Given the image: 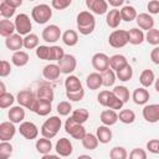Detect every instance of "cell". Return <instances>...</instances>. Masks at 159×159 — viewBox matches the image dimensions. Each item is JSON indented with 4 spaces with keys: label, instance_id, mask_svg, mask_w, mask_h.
Returning a JSON list of instances; mask_svg holds the SVG:
<instances>
[{
    "label": "cell",
    "instance_id": "obj_1",
    "mask_svg": "<svg viewBox=\"0 0 159 159\" xmlns=\"http://www.w3.org/2000/svg\"><path fill=\"white\" fill-rule=\"evenodd\" d=\"M77 29L81 35H91L96 27V19L91 11H81L76 19Z\"/></svg>",
    "mask_w": 159,
    "mask_h": 159
},
{
    "label": "cell",
    "instance_id": "obj_2",
    "mask_svg": "<svg viewBox=\"0 0 159 159\" xmlns=\"http://www.w3.org/2000/svg\"><path fill=\"white\" fill-rule=\"evenodd\" d=\"M97 101L101 106H103L108 109H113V111L122 109L124 106V103L113 93V91H108V89L101 91L97 96Z\"/></svg>",
    "mask_w": 159,
    "mask_h": 159
},
{
    "label": "cell",
    "instance_id": "obj_3",
    "mask_svg": "<svg viewBox=\"0 0 159 159\" xmlns=\"http://www.w3.org/2000/svg\"><path fill=\"white\" fill-rule=\"evenodd\" d=\"M61 125H62V120L60 119L58 116L50 117L41 125V134H42V137L43 138H47V139L55 138L57 135V133L60 132Z\"/></svg>",
    "mask_w": 159,
    "mask_h": 159
},
{
    "label": "cell",
    "instance_id": "obj_4",
    "mask_svg": "<svg viewBox=\"0 0 159 159\" xmlns=\"http://www.w3.org/2000/svg\"><path fill=\"white\" fill-rule=\"evenodd\" d=\"M31 17L39 25L46 24L52 17V10H51L50 5H47V4H39L32 7Z\"/></svg>",
    "mask_w": 159,
    "mask_h": 159
},
{
    "label": "cell",
    "instance_id": "obj_5",
    "mask_svg": "<svg viewBox=\"0 0 159 159\" xmlns=\"http://www.w3.org/2000/svg\"><path fill=\"white\" fill-rule=\"evenodd\" d=\"M65 130L67 134H70L73 139H77V140H82L84 138V135L87 134L86 133V129L83 127V124H80L77 122H75L71 117L66 119L65 122Z\"/></svg>",
    "mask_w": 159,
    "mask_h": 159
},
{
    "label": "cell",
    "instance_id": "obj_6",
    "mask_svg": "<svg viewBox=\"0 0 159 159\" xmlns=\"http://www.w3.org/2000/svg\"><path fill=\"white\" fill-rule=\"evenodd\" d=\"M15 27H16V34L21 35V36H26L29 34H31L32 30V24L30 20V16L26 14H19L15 17Z\"/></svg>",
    "mask_w": 159,
    "mask_h": 159
},
{
    "label": "cell",
    "instance_id": "obj_7",
    "mask_svg": "<svg viewBox=\"0 0 159 159\" xmlns=\"http://www.w3.org/2000/svg\"><path fill=\"white\" fill-rule=\"evenodd\" d=\"M108 42L114 48H122L128 42V30H114L108 37Z\"/></svg>",
    "mask_w": 159,
    "mask_h": 159
},
{
    "label": "cell",
    "instance_id": "obj_8",
    "mask_svg": "<svg viewBox=\"0 0 159 159\" xmlns=\"http://www.w3.org/2000/svg\"><path fill=\"white\" fill-rule=\"evenodd\" d=\"M36 93H34L31 89H22L16 94V101L19 106L26 108V109H32L35 102H36Z\"/></svg>",
    "mask_w": 159,
    "mask_h": 159
},
{
    "label": "cell",
    "instance_id": "obj_9",
    "mask_svg": "<svg viewBox=\"0 0 159 159\" xmlns=\"http://www.w3.org/2000/svg\"><path fill=\"white\" fill-rule=\"evenodd\" d=\"M42 40L45 42H48V43H55L60 40V37H62V32H61V29L57 26V25H47L43 30H42Z\"/></svg>",
    "mask_w": 159,
    "mask_h": 159
},
{
    "label": "cell",
    "instance_id": "obj_10",
    "mask_svg": "<svg viewBox=\"0 0 159 159\" xmlns=\"http://www.w3.org/2000/svg\"><path fill=\"white\" fill-rule=\"evenodd\" d=\"M60 70H61V73H65L67 76H70L77 67V60L73 55H70V53H66L63 56V58L61 61L57 62Z\"/></svg>",
    "mask_w": 159,
    "mask_h": 159
},
{
    "label": "cell",
    "instance_id": "obj_11",
    "mask_svg": "<svg viewBox=\"0 0 159 159\" xmlns=\"http://www.w3.org/2000/svg\"><path fill=\"white\" fill-rule=\"evenodd\" d=\"M19 132L20 134L27 139V140H32V139H36L37 135H39V128L35 123L32 122H29V120H24L20 127H19Z\"/></svg>",
    "mask_w": 159,
    "mask_h": 159
},
{
    "label": "cell",
    "instance_id": "obj_12",
    "mask_svg": "<svg viewBox=\"0 0 159 159\" xmlns=\"http://www.w3.org/2000/svg\"><path fill=\"white\" fill-rule=\"evenodd\" d=\"M92 66L98 72L102 73L109 68V57L103 52H97L92 56Z\"/></svg>",
    "mask_w": 159,
    "mask_h": 159
},
{
    "label": "cell",
    "instance_id": "obj_13",
    "mask_svg": "<svg viewBox=\"0 0 159 159\" xmlns=\"http://www.w3.org/2000/svg\"><path fill=\"white\" fill-rule=\"evenodd\" d=\"M143 118L148 123H157L159 122V103L145 104L142 111Z\"/></svg>",
    "mask_w": 159,
    "mask_h": 159
},
{
    "label": "cell",
    "instance_id": "obj_14",
    "mask_svg": "<svg viewBox=\"0 0 159 159\" xmlns=\"http://www.w3.org/2000/svg\"><path fill=\"white\" fill-rule=\"evenodd\" d=\"M56 153L60 157H70L73 152V145L68 138H60L55 145Z\"/></svg>",
    "mask_w": 159,
    "mask_h": 159
},
{
    "label": "cell",
    "instance_id": "obj_15",
    "mask_svg": "<svg viewBox=\"0 0 159 159\" xmlns=\"http://www.w3.org/2000/svg\"><path fill=\"white\" fill-rule=\"evenodd\" d=\"M86 6L96 15H103L108 12V2L106 0H86Z\"/></svg>",
    "mask_w": 159,
    "mask_h": 159
},
{
    "label": "cell",
    "instance_id": "obj_16",
    "mask_svg": "<svg viewBox=\"0 0 159 159\" xmlns=\"http://www.w3.org/2000/svg\"><path fill=\"white\" fill-rule=\"evenodd\" d=\"M16 134V128L12 122H2L0 124V140L1 142H9L11 140Z\"/></svg>",
    "mask_w": 159,
    "mask_h": 159
},
{
    "label": "cell",
    "instance_id": "obj_17",
    "mask_svg": "<svg viewBox=\"0 0 159 159\" xmlns=\"http://www.w3.org/2000/svg\"><path fill=\"white\" fill-rule=\"evenodd\" d=\"M135 21H137L138 29H140L142 31H143V30L149 31V30H152V29L154 27V19H153V16H152L150 14H148V12H142V14H139V15L137 16Z\"/></svg>",
    "mask_w": 159,
    "mask_h": 159
},
{
    "label": "cell",
    "instance_id": "obj_18",
    "mask_svg": "<svg viewBox=\"0 0 159 159\" xmlns=\"http://www.w3.org/2000/svg\"><path fill=\"white\" fill-rule=\"evenodd\" d=\"M5 46L14 52L21 51V48L24 47V37L19 34H14L12 36L5 39Z\"/></svg>",
    "mask_w": 159,
    "mask_h": 159
},
{
    "label": "cell",
    "instance_id": "obj_19",
    "mask_svg": "<svg viewBox=\"0 0 159 159\" xmlns=\"http://www.w3.org/2000/svg\"><path fill=\"white\" fill-rule=\"evenodd\" d=\"M61 75V70L57 63H48L42 68V76L47 81H56Z\"/></svg>",
    "mask_w": 159,
    "mask_h": 159
},
{
    "label": "cell",
    "instance_id": "obj_20",
    "mask_svg": "<svg viewBox=\"0 0 159 159\" xmlns=\"http://www.w3.org/2000/svg\"><path fill=\"white\" fill-rule=\"evenodd\" d=\"M149 98H150V94H149L148 89L144 88V87H138V88H135V89L133 91V93H132V99H133L134 103L138 104V106H144V104H147L148 101H149Z\"/></svg>",
    "mask_w": 159,
    "mask_h": 159
},
{
    "label": "cell",
    "instance_id": "obj_21",
    "mask_svg": "<svg viewBox=\"0 0 159 159\" xmlns=\"http://www.w3.org/2000/svg\"><path fill=\"white\" fill-rule=\"evenodd\" d=\"M7 117L14 124H21L25 119V109L21 106H14L9 109Z\"/></svg>",
    "mask_w": 159,
    "mask_h": 159
},
{
    "label": "cell",
    "instance_id": "obj_22",
    "mask_svg": "<svg viewBox=\"0 0 159 159\" xmlns=\"http://www.w3.org/2000/svg\"><path fill=\"white\" fill-rule=\"evenodd\" d=\"M99 119L103 125L111 127L118 122V113H117V111H113V109H103L101 112Z\"/></svg>",
    "mask_w": 159,
    "mask_h": 159
},
{
    "label": "cell",
    "instance_id": "obj_23",
    "mask_svg": "<svg viewBox=\"0 0 159 159\" xmlns=\"http://www.w3.org/2000/svg\"><path fill=\"white\" fill-rule=\"evenodd\" d=\"M52 111V106L50 102H46V101H41V99H36L31 112L36 113L37 116L40 117H45V116H48L50 112Z\"/></svg>",
    "mask_w": 159,
    "mask_h": 159
},
{
    "label": "cell",
    "instance_id": "obj_24",
    "mask_svg": "<svg viewBox=\"0 0 159 159\" xmlns=\"http://www.w3.org/2000/svg\"><path fill=\"white\" fill-rule=\"evenodd\" d=\"M127 65H129V63H128V60H127V57L123 56V55L117 53V55H113L112 57H109V67H111L114 72L120 71V70L124 68Z\"/></svg>",
    "mask_w": 159,
    "mask_h": 159
},
{
    "label": "cell",
    "instance_id": "obj_25",
    "mask_svg": "<svg viewBox=\"0 0 159 159\" xmlns=\"http://www.w3.org/2000/svg\"><path fill=\"white\" fill-rule=\"evenodd\" d=\"M16 31V27H15V24L9 20V19H2L0 20V35L5 39L12 36Z\"/></svg>",
    "mask_w": 159,
    "mask_h": 159
},
{
    "label": "cell",
    "instance_id": "obj_26",
    "mask_svg": "<svg viewBox=\"0 0 159 159\" xmlns=\"http://www.w3.org/2000/svg\"><path fill=\"white\" fill-rule=\"evenodd\" d=\"M143 41H145V35L140 29L133 27L128 30V42L130 45H140Z\"/></svg>",
    "mask_w": 159,
    "mask_h": 159
},
{
    "label": "cell",
    "instance_id": "obj_27",
    "mask_svg": "<svg viewBox=\"0 0 159 159\" xmlns=\"http://www.w3.org/2000/svg\"><path fill=\"white\" fill-rule=\"evenodd\" d=\"M86 86H87L89 89H92V91L99 89V88L103 86V81H102L101 73H98V72H92V73H89V75L87 76V78H86Z\"/></svg>",
    "mask_w": 159,
    "mask_h": 159
},
{
    "label": "cell",
    "instance_id": "obj_28",
    "mask_svg": "<svg viewBox=\"0 0 159 159\" xmlns=\"http://www.w3.org/2000/svg\"><path fill=\"white\" fill-rule=\"evenodd\" d=\"M120 21H122V17H120V11L118 9H112L107 12L106 22L111 29H117Z\"/></svg>",
    "mask_w": 159,
    "mask_h": 159
},
{
    "label": "cell",
    "instance_id": "obj_29",
    "mask_svg": "<svg viewBox=\"0 0 159 159\" xmlns=\"http://www.w3.org/2000/svg\"><path fill=\"white\" fill-rule=\"evenodd\" d=\"M65 88H66V92H76V91L83 89L81 81L75 75H70V76L66 77V80H65Z\"/></svg>",
    "mask_w": 159,
    "mask_h": 159
},
{
    "label": "cell",
    "instance_id": "obj_30",
    "mask_svg": "<svg viewBox=\"0 0 159 159\" xmlns=\"http://www.w3.org/2000/svg\"><path fill=\"white\" fill-rule=\"evenodd\" d=\"M36 98L37 99H41V101H46V102L52 103V101L55 98L53 89L50 86H40L37 88V91H36Z\"/></svg>",
    "mask_w": 159,
    "mask_h": 159
},
{
    "label": "cell",
    "instance_id": "obj_31",
    "mask_svg": "<svg viewBox=\"0 0 159 159\" xmlns=\"http://www.w3.org/2000/svg\"><path fill=\"white\" fill-rule=\"evenodd\" d=\"M96 137H97V139H98L99 143L108 144L112 140L113 134H112V130L109 129V127H107V125H99L97 128V130H96Z\"/></svg>",
    "mask_w": 159,
    "mask_h": 159
},
{
    "label": "cell",
    "instance_id": "obj_32",
    "mask_svg": "<svg viewBox=\"0 0 159 159\" xmlns=\"http://www.w3.org/2000/svg\"><path fill=\"white\" fill-rule=\"evenodd\" d=\"M30 57H29V53L26 51H17V52H14L12 56H11V63L16 67H24L27 65Z\"/></svg>",
    "mask_w": 159,
    "mask_h": 159
},
{
    "label": "cell",
    "instance_id": "obj_33",
    "mask_svg": "<svg viewBox=\"0 0 159 159\" xmlns=\"http://www.w3.org/2000/svg\"><path fill=\"white\" fill-rule=\"evenodd\" d=\"M139 82H140L142 87H144V88L150 87L155 82V75H154V72L152 70H149V68L143 70L142 73H140V76H139Z\"/></svg>",
    "mask_w": 159,
    "mask_h": 159
},
{
    "label": "cell",
    "instance_id": "obj_34",
    "mask_svg": "<svg viewBox=\"0 0 159 159\" xmlns=\"http://www.w3.org/2000/svg\"><path fill=\"white\" fill-rule=\"evenodd\" d=\"M119 11H120V17H122V20H123V21H127V22H130V21L135 20L137 16H138L135 7L132 6V5H123Z\"/></svg>",
    "mask_w": 159,
    "mask_h": 159
},
{
    "label": "cell",
    "instance_id": "obj_35",
    "mask_svg": "<svg viewBox=\"0 0 159 159\" xmlns=\"http://www.w3.org/2000/svg\"><path fill=\"white\" fill-rule=\"evenodd\" d=\"M35 147H36V150L40 154L46 155V154H50V152L52 149V142H51V139H47V138H43L42 137V138H40V139L36 140Z\"/></svg>",
    "mask_w": 159,
    "mask_h": 159
},
{
    "label": "cell",
    "instance_id": "obj_36",
    "mask_svg": "<svg viewBox=\"0 0 159 159\" xmlns=\"http://www.w3.org/2000/svg\"><path fill=\"white\" fill-rule=\"evenodd\" d=\"M62 41H63V43L66 45V46H70V47H72V46H76L77 45V42H78V34L75 31V30H66L63 34H62Z\"/></svg>",
    "mask_w": 159,
    "mask_h": 159
},
{
    "label": "cell",
    "instance_id": "obj_37",
    "mask_svg": "<svg viewBox=\"0 0 159 159\" xmlns=\"http://www.w3.org/2000/svg\"><path fill=\"white\" fill-rule=\"evenodd\" d=\"M81 142H82L83 148H84V149H88V150H94V149H97V147H98V144H99V142H98L96 134H92V133H87V134L84 135V138H83Z\"/></svg>",
    "mask_w": 159,
    "mask_h": 159
},
{
    "label": "cell",
    "instance_id": "obj_38",
    "mask_svg": "<svg viewBox=\"0 0 159 159\" xmlns=\"http://www.w3.org/2000/svg\"><path fill=\"white\" fill-rule=\"evenodd\" d=\"M71 118H72L75 122H77V123H80V124H83L84 122L88 120V118H89V112H88L86 108H78V109L72 111Z\"/></svg>",
    "mask_w": 159,
    "mask_h": 159
},
{
    "label": "cell",
    "instance_id": "obj_39",
    "mask_svg": "<svg viewBox=\"0 0 159 159\" xmlns=\"http://www.w3.org/2000/svg\"><path fill=\"white\" fill-rule=\"evenodd\" d=\"M40 40H39V36L36 34H29L24 37V47L26 50H36L40 45Z\"/></svg>",
    "mask_w": 159,
    "mask_h": 159
},
{
    "label": "cell",
    "instance_id": "obj_40",
    "mask_svg": "<svg viewBox=\"0 0 159 159\" xmlns=\"http://www.w3.org/2000/svg\"><path fill=\"white\" fill-rule=\"evenodd\" d=\"M118 120L124 124H132L135 120V113L132 109H120L118 113Z\"/></svg>",
    "mask_w": 159,
    "mask_h": 159
},
{
    "label": "cell",
    "instance_id": "obj_41",
    "mask_svg": "<svg viewBox=\"0 0 159 159\" xmlns=\"http://www.w3.org/2000/svg\"><path fill=\"white\" fill-rule=\"evenodd\" d=\"M101 76H102V81H103V86L104 87H112V86H114V82H116L117 76H116V72L111 67L107 71L102 72Z\"/></svg>",
    "mask_w": 159,
    "mask_h": 159
},
{
    "label": "cell",
    "instance_id": "obj_42",
    "mask_svg": "<svg viewBox=\"0 0 159 159\" xmlns=\"http://www.w3.org/2000/svg\"><path fill=\"white\" fill-rule=\"evenodd\" d=\"M111 159H128V152L124 147H113L109 150Z\"/></svg>",
    "mask_w": 159,
    "mask_h": 159
},
{
    "label": "cell",
    "instance_id": "obj_43",
    "mask_svg": "<svg viewBox=\"0 0 159 159\" xmlns=\"http://www.w3.org/2000/svg\"><path fill=\"white\" fill-rule=\"evenodd\" d=\"M116 76L122 82H127V81L132 80V77H133V68H132V66L127 65L124 68H122L120 71L116 72Z\"/></svg>",
    "mask_w": 159,
    "mask_h": 159
},
{
    "label": "cell",
    "instance_id": "obj_44",
    "mask_svg": "<svg viewBox=\"0 0 159 159\" xmlns=\"http://www.w3.org/2000/svg\"><path fill=\"white\" fill-rule=\"evenodd\" d=\"M113 93H114L123 103H127V102L129 101V89H128L125 86H114Z\"/></svg>",
    "mask_w": 159,
    "mask_h": 159
},
{
    "label": "cell",
    "instance_id": "obj_45",
    "mask_svg": "<svg viewBox=\"0 0 159 159\" xmlns=\"http://www.w3.org/2000/svg\"><path fill=\"white\" fill-rule=\"evenodd\" d=\"M15 99H16V98L14 97V94H11V93H9V92L0 94V108H1V109H6V108L11 107V106L14 104Z\"/></svg>",
    "mask_w": 159,
    "mask_h": 159
},
{
    "label": "cell",
    "instance_id": "obj_46",
    "mask_svg": "<svg viewBox=\"0 0 159 159\" xmlns=\"http://www.w3.org/2000/svg\"><path fill=\"white\" fill-rule=\"evenodd\" d=\"M50 52H51V46H46V45H40L35 50L37 58L43 61H50Z\"/></svg>",
    "mask_w": 159,
    "mask_h": 159
},
{
    "label": "cell",
    "instance_id": "obj_47",
    "mask_svg": "<svg viewBox=\"0 0 159 159\" xmlns=\"http://www.w3.org/2000/svg\"><path fill=\"white\" fill-rule=\"evenodd\" d=\"M145 41L153 46H158L159 45V30L153 27L152 30L147 31L145 34Z\"/></svg>",
    "mask_w": 159,
    "mask_h": 159
},
{
    "label": "cell",
    "instance_id": "obj_48",
    "mask_svg": "<svg viewBox=\"0 0 159 159\" xmlns=\"http://www.w3.org/2000/svg\"><path fill=\"white\" fill-rule=\"evenodd\" d=\"M15 10H16V9L11 7L5 0H2V1L0 2V15L2 16V19H10L11 16H14Z\"/></svg>",
    "mask_w": 159,
    "mask_h": 159
},
{
    "label": "cell",
    "instance_id": "obj_49",
    "mask_svg": "<svg viewBox=\"0 0 159 159\" xmlns=\"http://www.w3.org/2000/svg\"><path fill=\"white\" fill-rule=\"evenodd\" d=\"M65 51L61 46H57V45H53L51 46V52H50V61H61L65 56Z\"/></svg>",
    "mask_w": 159,
    "mask_h": 159
},
{
    "label": "cell",
    "instance_id": "obj_50",
    "mask_svg": "<svg viewBox=\"0 0 159 159\" xmlns=\"http://www.w3.org/2000/svg\"><path fill=\"white\" fill-rule=\"evenodd\" d=\"M57 113L58 116H62V117H66L68 116L70 113H72V106L68 101H62L57 104Z\"/></svg>",
    "mask_w": 159,
    "mask_h": 159
},
{
    "label": "cell",
    "instance_id": "obj_51",
    "mask_svg": "<svg viewBox=\"0 0 159 159\" xmlns=\"http://www.w3.org/2000/svg\"><path fill=\"white\" fill-rule=\"evenodd\" d=\"M12 154V145L9 142L0 143V159H9Z\"/></svg>",
    "mask_w": 159,
    "mask_h": 159
},
{
    "label": "cell",
    "instance_id": "obj_52",
    "mask_svg": "<svg viewBox=\"0 0 159 159\" xmlns=\"http://www.w3.org/2000/svg\"><path fill=\"white\" fill-rule=\"evenodd\" d=\"M72 4V0H52L51 6L55 10H65Z\"/></svg>",
    "mask_w": 159,
    "mask_h": 159
},
{
    "label": "cell",
    "instance_id": "obj_53",
    "mask_svg": "<svg viewBox=\"0 0 159 159\" xmlns=\"http://www.w3.org/2000/svg\"><path fill=\"white\" fill-rule=\"evenodd\" d=\"M129 159H147V152L142 148H134L129 153Z\"/></svg>",
    "mask_w": 159,
    "mask_h": 159
},
{
    "label": "cell",
    "instance_id": "obj_54",
    "mask_svg": "<svg viewBox=\"0 0 159 159\" xmlns=\"http://www.w3.org/2000/svg\"><path fill=\"white\" fill-rule=\"evenodd\" d=\"M11 73V65L6 60H1L0 62V77H7Z\"/></svg>",
    "mask_w": 159,
    "mask_h": 159
},
{
    "label": "cell",
    "instance_id": "obj_55",
    "mask_svg": "<svg viewBox=\"0 0 159 159\" xmlns=\"http://www.w3.org/2000/svg\"><path fill=\"white\" fill-rule=\"evenodd\" d=\"M66 97L70 101H72V102H78L81 99H83V97H84V89L76 91V92H66Z\"/></svg>",
    "mask_w": 159,
    "mask_h": 159
},
{
    "label": "cell",
    "instance_id": "obj_56",
    "mask_svg": "<svg viewBox=\"0 0 159 159\" xmlns=\"http://www.w3.org/2000/svg\"><path fill=\"white\" fill-rule=\"evenodd\" d=\"M147 150L153 154H159V139H150L147 143Z\"/></svg>",
    "mask_w": 159,
    "mask_h": 159
},
{
    "label": "cell",
    "instance_id": "obj_57",
    "mask_svg": "<svg viewBox=\"0 0 159 159\" xmlns=\"http://www.w3.org/2000/svg\"><path fill=\"white\" fill-rule=\"evenodd\" d=\"M147 9L150 15H157L159 14V1L158 0H150L147 4Z\"/></svg>",
    "mask_w": 159,
    "mask_h": 159
},
{
    "label": "cell",
    "instance_id": "obj_58",
    "mask_svg": "<svg viewBox=\"0 0 159 159\" xmlns=\"http://www.w3.org/2000/svg\"><path fill=\"white\" fill-rule=\"evenodd\" d=\"M150 60H152L153 63L159 65V46H155L150 51Z\"/></svg>",
    "mask_w": 159,
    "mask_h": 159
},
{
    "label": "cell",
    "instance_id": "obj_59",
    "mask_svg": "<svg viewBox=\"0 0 159 159\" xmlns=\"http://www.w3.org/2000/svg\"><path fill=\"white\" fill-rule=\"evenodd\" d=\"M107 2H108V5L113 6V9H117V7H119V6H123L124 0H108Z\"/></svg>",
    "mask_w": 159,
    "mask_h": 159
},
{
    "label": "cell",
    "instance_id": "obj_60",
    "mask_svg": "<svg viewBox=\"0 0 159 159\" xmlns=\"http://www.w3.org/2000/svg\"><path fill=\"white\" fill-rule=\"evenodd\" d=\"M11 7H14V9H17L19 6H21L22 5V0H5Z\"/></svg>",
    "mask_w": 159,
    "mask_h": 159
},
{
    "label": "cell",
    "instance_id": "obj_61",
    "mask_svg": "<svg viewBox=\"0 0 159 159\" xmlns=\"http://www.w3.org/2000/svg\"><path fill=\"white\" fill-rule=\"evenodd\" d=\"M41 159H61V157L56 154H46V155H42Z\"/></svg>",
    "mask_w": 159,
    "mask_h": 159
},
{
    "label": "cell",
    "instance_id": "obj_62",
    "mask_svg": "<svg viewBox=\"0 0 159 159\" xmlns=\"http://www.w3.org/2000/svg\"><path fill=\"white\" fill-rule=\"evenodd\" d=\"M2 93H6V88H5V83L1 81L0 82V94H2Z\"/></svg>",
    "mask_w": 159,
    "mask_h": 159
},
{
    "label": "cell",
    "instance_id": "obj_63",
    "mask_svg": "<svg viewBox=\"0 0 159 159\" xmlns=\"http://www.w3.org/2000/svg\"><path fill=\"white\" fill-rule=\"evenodd\" d=\"M154 87H155V91L159 93V77L155 78V82H154Z\"/></svg>",
    "mask_w": 159,
    "mask_h": 159
},
{
    "label": "cell",
    "instance_id": "obj_64",
    "mask_svg": "<svg viewBox=\"0 0 159 159\" xmlns=\"http://www.w3.org/2000/svg\"><path fill=\"white\" fill-rule=\"evenodd\" d=\"M77 159H93L91 155H87V154H82L80 157H77Z\"/></svg>",
    "mask_w": 159,
    "mask_h": 159
}]
</instances>
